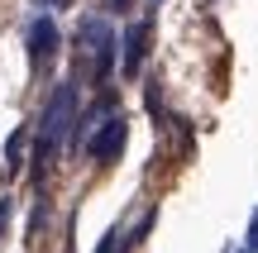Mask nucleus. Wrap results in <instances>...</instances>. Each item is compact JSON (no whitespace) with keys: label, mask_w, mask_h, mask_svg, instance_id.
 <instances>
[{"label":"nucleus","mask_w":258,"mask_h":253,"mask_svg":"<svg viewBox=\"0 0 258 253\" xmlns=\"http://www.w3.org/2000/svg\"><path fill=\"white\" fill-rule=\"evenodd\" d=\"M77 124V86L72 81H62L53 91V101H48V110H43V129H38V158H48V153L57 148V143L67 139V129Z\"/></svg>","instance_id":"nucleus-1"},{"label":"nucleus","mask_w":258,"mask_h":253,"mask_svg":"<svg viewBox=\"0 0 258 253\" xmlns=\"http://www.w3.org/2000/svg\"><path fill=\"white\" fill-rule=\"evenodd\" d=\"M82 43H86V53L96 57V72H101V81L110 76V57H115V29L105 24L101 15H86L82 19Z\"/></svg>","instance_id":"nucleus-2"},{"label":"nucleus","mask_w":258,"mask_h":253,"mask_svg":"<svg viewBox=\"0 0 258 253\" xmlns=\"http://www.w3.org/2000/svg\"><path fill=\"white\" fill-rule=\"evenodd\" d=\"M124 120L120 115H110V120H101V129L91 134V139H86V153H91L96 162H115L120 158V148H124Z\"/></svg>","instance_id":"nucleus-3"},{"label":"nucleus","mask_w":258,"mask_h":253,"mask_svg":"<svg viewBox=\"0 0 258 253\" xmlns=\"http://www.w3.org/2000/svg\"><path fill=\"white\" fill-rule=\"evenodd\" d=\"M57 53V29H53V19L48 15H38L34 24H29V62H48V57Z\"/></svg>","instance_id":"nucleus-4"},{"label":"nucleus","mask_w":258,"mask_h":253,"mask_svg":"<svg viewBox=\"0 0 258 253\" xmlns=\"http://www.w3.org/2000/svg\"><path fill=\"white\" fill-rule=\"evenodd\" d=\"M144 48H148V29H144V24H129V29H124V76L139 72Z\"/></svg>","instance_id":"nucleus-5"},{"label":"nucleus","mask_w":258,"mask_h":253,"mask_svg":"<svg viewBox=\"0 0 258 253\" xmlns=\"http://www.w3.org/2000/svg\"><path fill=\"white\" fill-rule=\"evenodd\" d=\"M19 158H24V129L10 134V143H5V167H10V172H19Z\"/></svg>","instance_id":"nucleus-6"},{"label":"nucleus","mask_w":258,"mask_h":253,"mask_svg":"<svg viewBox=\"0 0 258 253\" xmlns=\"http://www.w3.org/2000/svg\"><path fill=\"white\" fill-rule=\"evenodd\" d=\"M115 248H120V229H110V234L101 239V248H96V253H115Z\"/></svg>","instance_id":"nucleus-7"},{"label":"nucleus","mask_w":258,"mask_h":253,"mask_svg":"<svg viewBox=\"0 0 258 253\" xmlns=\"http://www.w3.org/2000/svg\"><path fill=\"white\" fill-rule=\"evenodd\" d=\"M249 253H258V210H253V225H249V244H244Z\"/></svg>","instance_id":"nucleus-8"},{"label":"nucleus","mask_w":258,"mask_h":253,"mask_svg":"<svg viewBox=\"0 0 258 253\" xmlns=\"http://www.w3.org/2000/svg\"><path fill=\"white\" fill-rule=\"evenodd\" d=\"M129 5H134V0H105V10H120V15H124Z\"/></svg>","instance_id":"nucleus-9"},{"label":"nucleus","mask_w":258,"mask_h":253,"mask_svg":"<svg viewBox=\"0 0 258 253\" xmlns=\"http://www.w3.org/2000/svg\"><path fill=\"white\" fill-rule=\"evenodd\" d=\"M5 220H10V201H0V225H5Z\"/></svg>","instance_id":"nucleus-10"},{"label":"nucleus","mask_w":258,"mask_h":253,"mask_svg":"<svg viewBox=\"0 0 258 253\" xmlns=\"http://www.w3.org/2000/svg\"><path fill=\"white\" fill-rule=\"evenodd\" d=\"M38 5H53V0H38Z\"/></svg>","instance_id":"nucleus-11"},{"label":"nucleus","mask_w":258,"mask_h":253,"mask_svg":"<svg viewBox=\"0 0 258 253\" xmlns=\"http://www.w3.org/2000/svg\"><path fill=\"white\" fill-rule=\"evenodd\" d=\"M244 253H249V248H244Z\"/></svg>","instance_id":"nucleus-12"}]
</instances>
